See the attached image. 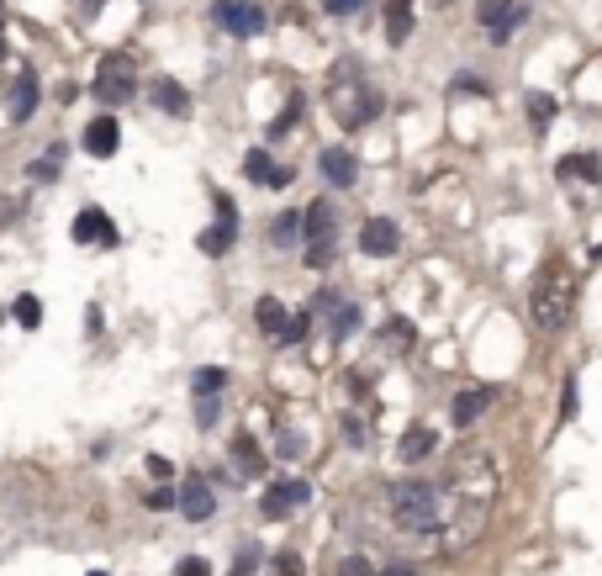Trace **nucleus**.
Segmentation results:
<instances>
[{
  "label": "nucleus",
  "instance_id": "f257e3e1",
  "mask_svg": "<svg viewBox=\"0 0 602 576\" xmlns=\"http://www.w3.org/2000/svg\"><path fill=\"white\" fill-rule=\"evenodd\" d=\"M439 497H444V529H449V534H439V545L460 550V545H470L481 534L486 513H492V503H497V466L481 450L465 444V450H455V460H449L444 476H439Z\"/></svg>",
  "mask_w": 602,
  "mask_h": 576
},
{
  "label": "nucleus",
  "instance_id": "f03ea898",
  "mask_svg": "<svg viewBox=\"0 0 602 576\" xmlns=\"http://www.w3.org/2000/svg\"><path fill=\"white\" fill-rule=\"evenodd\" d=\"M529 312L539 328H566L571 312H576V270L566 265V259H544L534 286H529Z\"/></svg>",
  "mask_w": 602,
  "mask_h": 576
},
{
  "label": "nucleus",
  "instance_id": "7ed1b4c3",
  "mask_svg": "<svg viewBox=\"0 0 602 576\" xmlns=\"http://www.w3.org/2000/svg\"><path fill=\"white\" fill-rule=\"evenodd\" d=\"M386 508H391V524L402 534H444L439 481H397V487L386 492Z\"/></svg>",
  "mask_w": 602,
  "mask_h": 576
},
{
  "label": "nucleus",
  "instance_id": "20e7f679",
  "mask_svg": "<svg viewBox=\"0 0 602 576\" xmlns=\"http://www.w3.org/2000/svg\"><path fill=\"white\" fill-rule=\"evenodd\" d=\"M333 238H338L333 201H312L307 217H301V249H307V265L312 270H328L333 265Z\"/></svg>",
  "mask_w": 602,
  "mask_h": 576
},
{
  "label": "nucleus",
  "instance_id": "39448f33",
  "mask_svg": "<svg viewBox=\"0 0 602 576\" xmlns=\"http://www.w3.org/2000/svg\"><path fill=\"white\" fill-rule=\"evenodd\" d=\"M133 85H138L133 80V59H127V53H106L101 69H96V96L117 106V101H133Z\"/></svg>",
  "mask_w": 602,
  "mask_h": 576
},
{
  "label": "nucleus",
  "instance_id": "423d86ee",
  "mask_svg": "<svg viewBox=\"0 0 602 576\" xmlns=\"http://www.w3.org/2000/svg\"><path fill=\"white\" fill-rule=\"evenodd\" d=\"M212 16H217V27L233 32V37L265 32V11H259L254 0H212Z\"/></svg>",
  "mask_w": 602,
  "mask_h": 576
},
{
  "label": "nucleus",
  "instance_id": "0eeeda50",
  "mask_svg": "<svg viewBox=\"0 0 602 576\" xmlns=\"http://www.w3.org/2000/svg\"><path fill=\"white\" fill-rule=\"evenodd\" d=\"M312 497V487L301 476H286V481H275V487L259 497V508H265V518H286V513H296L301 503Z\"/></svg>",
  "mask_w": 602,
  "mask_h": 576
},
{
  "label": "nucleus",
  "instance_id": "6e6552de",
  "mask_svg": "<svg viewBox=\"0 0 602 576\" xmlns=\"http://www.w3.org/2000/svg\"><path fill=\"white\" fill-rule=\"evenodd\" d=\"M175 503H180V513L191 518V524H206V518H212V487H206L201 476H185L180 481V492H175Z\"/></svg>",
  "mask_w": 602,
  "mask_h": 576
},
{
  "label": "nucleus",
  "instance_id": "1a4fd4ad",
  "mask_svg": "<svg viewBox=\"0 0 602 576\" xmlns=\"http://www.w3.org/2000/svg\"><path fill=\"white\" fill-rule=\"evenodd\" d=\"M360 249L375 254V259L397 254L402 249V228H397V222H386V217H370L365 228H360Z\"/></svg>",
  "mask_w": 602,
  "mask_h": 576
},
{
  "label": "nucleus",
  "instance_id": "9d476101",
  "mask_svg": "<svg viewBox=\"0 0 602 576\" xmlns=\"http://www.w3.org/2000/svg\"><path fill=\"white\" fill-rule=\"evenodd\" d=\"M74 244H117V228H111V217L101 207H85L80 217H74Z\"/></svg>",
  "mask_w": 602,
  "mask_h": 576
},
{
  "label": "nucleus",
  "instance_id": "9b49d317",
  "mask_svg": "<svg viewBox=\"0 0 602 576\" xmlns=\"http://www.w3.org/2000/svg\"><path fill=\"white\" fill-rule=\"evenodd\" d=\"M233 222H238L233 196H217V228L201 233V254H228L233 249Z\"/></svg>",
  "mask_w": 602,
  "mask_h": 576
},
{
  "label": "nucleus",
  "instance_id": "f8f14e48",
  "mask_svg": "<svg viewBox=\"0 0 602 576\" xmlns=\"http://www.w3.org/2000/svg\"><path fill=\"white\" fill-rule=\"evenodd\" d=\"M6 101H11V106H6V117H11V122H27L32 111H37V101H43V96H37V74H32V69L16 74V85H11V96H6Z\"/></svg>",
  "mask_w": 602,
  "mask_h": 576
},
{
  "label": "nucleus",
  "instance_id": "ddd939ff",
  "mask_svg": "<svg viewBox=\"0 0 602 576\" xmlns=\"http://www.w3.org/2000/svg\"><path fill=\"white\" fill-rule=\"evenodd\" d=\"M243 175H249L254 185H275V191H280V185H291V170H280L265 148H254V154L243 159Z\"/></svg>",
  "mask_w": 602,
  "mask_h": 576
},
{
  "label": "nucleus",
  "instance_id": "4468645a",
  "mask_svg": "<svg viewBox=\"0 0 602 576\" xmlns=\"http://www.w3.org/2000/svg\"><path fill=\"white\" fill-rule=\"evenodd\" d=\"M117 138H122V127L111 122V117H96L85 127V148H90V159H111L117 154Z\"/></svg>",
  "mask_w": 602,
  "mask_h": 576
},
{
  "label": "nucleus",
  "instance_id": "2eb2a0df",
  "mask_svg": "<svg viewBox=\"0 0 602 576\" xmlns=\"http://www.w3.org/2000/svg\"><path fill=\"white\" fill-rule=\"evenodd\" d=\"M233 466H238L243 481H259V476H265V450L254 444V434H238V439H233Z\"/></svg>",
  "mask_w": 602,
  "mask_h": 576
},
{
  "label": "nucleus",
  "instance_id": "dca6fc26",
  "mask_svg": "<svg viewBox=\"0 0 602 576\" xmlns=\"http://www.w3.org/2000/svg\"><path fill=\"white\" fill-rule=\"evenodd\" d=\"M323 175H328V185H344V191H349L354 175H360V164H354L349 148H328V154H323Z\"/></svg>",
  "mask_w": 602,
  "mask_h": 576
},
{
  "label": "nucleus",
  "instance_id": "f3484780",
  "mask_svg": "<svg viewBox=\"0 0 602 576\" xmlns=\"http://www.w3.org/2000/svg\"><path fill=\"white\" fill-rule=\"evenodd\" d=\"M486 402H492V392H486V386H465V392L455 397V407H449V418H455L460 429H470V418H481Z\"/></svg>",
  "mask_w": 602,
  "mask_h": 576
},
{
  "label": "nucleus",
  "instance_id": "a211bd4d",
  "mask_svg": "<svg viewBox=\"0 0 602 576\" xmlns=\"http://www.w3.org/2000/svg\"><path fill=\"white\" fill-rule=\"evenodd\" d=\"M154 106L169 111V117H191V96H185V85H175V80H154Z\"/></svg>",
  "mask_w": 602,
  "mask_h": 576
},
{
  "label": "nucleus",
  "instance_id": "6ab92c4d",
  "mask_svg": "<svg viewBox=\"0 0 602 576\" xmlns=\"http://www.w3.org/2000/svg\"><path fill=\"white\" fill-rule=\"evenodd\" d=\"M555 170H560V180H592L597 185L602 180V159L597 154H566Z\"/></svg>",
  "mask_w": 602,
  "mask_h": 576
},
{
  "label": "nucleus",
  "instance_id": "aec40b11",
  "mask_svg": "<svg viewBox=\"0 0 602 576\" xmlns=\"http://www.w3.org/2000/svg\"><path fill=\"white\" fill-rule=\"evenodd\" d=\"M434 444H439V434L428 429V423H412V429L402 434V444H397V455H402V460H423Z\"/></svg>",
  "mask_w": 602,
  "mask_h": 576
},
{
  "label": "nucleus",
  "instance_id": "412c9836",
  "mask_svg": "<svg viewBox=\"0 0 602 576\" xmlns=\"http://www.w3.org/2000/svg\"><path fill=\"white\" fill-rule=\"evenodd\" d=\"M407 32H412V0H386V37L407 43Z\"/></svg>",
  "mask_w": 602,
  "mask_h": 576
},
{
  "label": "nucleus",
  "instance_id": "4be33fe9",
  "mask_svg": "<svg viewBox=\"0 0 602 576\" xmlns=\"http://www.w3.org/2000/svg\"><path fill=\"white\" fill-rule=\"evenodd\" d=\"M375 111H381V96H370V90H365V96H354L349 106H338V122H344V127H365Z\"/></svg>",
  "mask_w": 602,
  "mask_h": 576
},
{
  "label": "nucleus",
  "instance_id": "5701e85b",
  "mask_svg": "<svg viewBox=\"0 0 602 576\" xmlns=\"http://www.w3.org/2000/svg\"><path fill=\"white\" fill-rule=\"evenodd\" d=\"M254 318H259V328H265V333H286V307H280L275 296H259Z\"/></svg>",
  "mask_w": 602,
  "mask_h": 576
},
{
  "label": "nucleus",
  "instance_id": "b1692460",
  "mask_svg": "<svg viewBox=\"0 0 602 576\" xmlns=\"http://www.w3.org/2000/svg\"><path fill=\"white\" fill-rule=\"evenodd\" d=\"M270 238H275L280 249H291L296 238H301V212H280V217H275V228H270Z\"/></svg>",
  "mask_w": 602,
  "mask_h": 576
},
{
  "label": "nucleus",
  "instance_id": "393cba45",
  "mask_svg": "<svg viewBox=\"0 0 602 576\" xmlns=\"http://www.w3.org/2000/svg\"><path fill=\"white\" fill-rule=\"evenodd\" d=\"M523 22H529V6H513V11H507V16H502V22H497L492 32H486V37H492V43H507V37H513Z\"/></svg>",
  "mask_w": 602,
  "mask_h": 576
},
{
  "label": "nucleus",
  "instance_id": "a878e982",
  "mask_svg": "<svg viewBox=\"0 0 602 576\" xmlns=\"http://www.w3.org/2000/svg\"><path fill=\"white\" fill-rule=\"evenodd\" d=\"M513 6H518V0H481V6H476V22H481L486 32H492V27H497Z\"/></svg>",
  "mask_w": 602,
  "mask_h": 576
},
{
  "label": "nucleus",
  "instance_id": "bb28decb",
  "mask_svg": "<svg viewBox=\"0 0 602 576\" xmlns=\"http://www.w3.org/2000/svg\"><path fill=\"white\" fill-rule=\"evenodd\" d=\"M550 117H555V96L534 90V96H529V122H534V127H550Z\"/></svg>",
  "mask_w": 602,
  "mask_h": 576
},
{
  "label": "nucleus",
  "instance_id": "cd10ccee",
  "mask_svg": "<svg viewBox=\"0 0 602 576\" xmlns=\"http://www.w3.org/2000/svg\"><path fill=\"white\" fill-rule=\"evenodd\" d=\"M11 312H16V323H22V328H37V323H43V307H37V296H16Z\"/></svg>",
  "mask_w": 602,
  "mask_h": 576
},
{
  "label": "nucleus",
  "instance_id": "c85d7f7f",
  "mask_svg": "<svg viewBox=\"0 0 602 576\" xmlns=\"http://www.w3.org/2000/svg\"><path fill=\"white\" fill-rule=\"evenodd\" d=\"M222 386H228V370H212V365H206V370H196V392H206V397H217Z\"/></svg>",
  "mask_w": 602,
  "mask_h": 576
},
{
  "label": "nucleus",
  "instance_id": "c756f323",
  "mask_svg": "<svg viewBox=\"0 0 602 576\" xmlns=\"http://www.w3.org/2000/svg\"><path fill=\"white\" fill-rule=\"evenodd\" d=\"M354 328H360V307L344 302V307L333 312V339H344V333H354Z\"/></svg>",
  "mask_w": 602,
  "mask_h": 576
},
{
  "label": "nucleus",
  "instance_id": "7c9ffc66",
  "mask_svg": "<svg viewBox=\"0 0 602 576\" xmlns=\"http://www.w3.org/2000/svg\"><path fill=\"white\" fill-rule=\"evenodd\" d=\"M296 117H301V96H291V101H286V111H280V117L270 122V138H280V133H291V127H296Z\"/></svg>",
  "mask_w": 602,
  "mask_h": 576
},
{
  "label": "nucleus",
  "instance_id": "2f4dec72",
  "mask_svg": "<svg viewBox=\"0 0 602 576\" xmlns=\"http://www.w3.org/2000/svg\"><path fill=\"white\" fill-rule=\"evenodd\" d=\"M307 333H312V318H307V312H296V318H286V333H280V339H286V344H301Z\"/></svg>",
  "mask_w": 602,
  "mask_h": 576
},
{
  "label": "nucleus",
  "instance_id": "473e14b6",
  "mask_svg": "<svg viewBox=\"0 0 602 576\" xmlns=\"http://www.w3.org/2000/svg\"><path fill=\"white\" fill-rule=\"evenodd\" d=\"M217 397H206V392H196V423H201V429H212V423H217Z\"/></svg>",
  "mask_w": 602,
  "mask_h": 576
},
{
  "label": "nucleus",
  "instance_id": "72a5a7b5",
  "mask_svg": "<svg viewBox=\"0 0 602 576\" xmlns=\"http://www.w3.org/2000/svg\"><path fill=\"white\" fill-rule=\"evenodd\" d=\"M270 576H301V555H296V550H280L275 566H270Z\"/></svg>",
  "mask_w": 602,
  "mask_h": 576
},
{
  "label": "nucleus",
  "instance_id": "f704fd0d",
  "mask_svg": "<svg viewBox=\"0 0 602 576\" xmlns=\"http://www.w3.org/2000/svg\"><path fill=\"white\" fill-rule=\"evenodd\" d=\"M381 344L407 349V344H412V328H407V323H386V328H381Z\"/></svg>",
  "mask_w": 602,
  "mask_h": 576
},
{
  "label": "nucleus",
  "instance_id": "c9c22d12",
  "mask_svg": "<svg viewBox=\"0 0 602 576\" xmlns=\"http://www.w3.org/2000/svg\"><path fill=\"white\" fill-rule=\"evenodd\" d=\"M59 159H64V154H48V159H37V164H32V180H53V175H59Z\"/></svg>",
  "mask_w": 602,
  "mask_h": 576
},
{
  "label": "nucleus",
  "instance_id": "e433bc0d",
  "mask_svg": "<svg viewBox=\"0 0 602 576\" xmlns=\"http://www.w3.org/2000/svg\"><path fill=\"white\" fill-rule=\"evenodd\" d=\"M338 576H370V561H365V555H349V561L338 566Z\"/></svg>",
  "mask_w": 602,
  "mask_h": 576
},
{
  "label": "nucleus",
  "instance_id": "4c0bfd02",
  "mask_svg": "<svg viewBox=\"0 0 602 576\" xmlns=\"http://www.w3.org/2000/svg\"><path fill=\"white\" fill-rule=\"evenodd\" d=\"M275 450H280V460H296V455H301V439H296V434H280Z\"/></svg>",
  "mask_w": 602,
  "mask_h": 576
},
{
  "label": "nucleus",
  "instance_id": "58836bf2",
  "mask_svg": "<svg viewBox=\"0 0 602 576\" xmlns=\"http://www.w3.org/2000/svg\"><path fill=\"white\" fill-rule=\"evenodd\" d=\"M360 6H365V0H323L328 16H344V11H360Z\"/></svg>",
  "mask_w": 602,
  "mask_h": 576
},
{
  "label": "nucleus",
  "instance_id": "ea45409f",
  "mask_svg": "<svg viewBox=\"0 0 602 576\" xmlns=\"http://www.w3.org/2000/svg\"><path fill=\"white\" fill-rule=\"evenodd\" d=\"M344 434H349L354 450H360V444H365V423H360V418H344Z\"/></svg>",
  "mask_w": 602,
  "mask_h": 576
},
{
  "label": "nucleus",
  "instance_id": "a19ab883",
  "mask_svg": "<svg viewBox=\"0 0 602 576\" xmlns=\"http://www.w3.org/2000/svg\"><path fill=\"white\" fill-rule=\"evenodd\" d=\"M175 576H206V561H201V555H191V561H180Z\"/></svg>",
  "mask_w": 602,
  "mask_h": 576
},
{
  "label": "nucleus",
  "instance_id": "79ce46f5",
  "mask_svg": "<svg viewBox=\"0 0 602 576\" xmlns=\"http://www.w3.org/2000/svg\"><path fill=\"white\" fill-rule=\"evenodd\" d=\"M560 418H576V381H566V402H560Z\"/></svg>",
  "mask_w": 602,
  "mask_h": 576
},
{
  "label": "nucleus",
  "instance_id": "37998d69",
  "mask_svg": "<svg viewBox=\"0 0 602 576\" xmlns=\"http://www.w3.org/2000/svg\"><path fill=\"white\" fill-rule=\"evenodd\" d=\"M169 503H175V492H169V487H159V492H148V508H169Z\"/></svg>",
  "mask_w": 602,
  "mask_h": 576
},
{
  "label": "nucleus",
  "instance_id": "c03bdc74",
  "mask_svg": "<svg viewBox=\"0 0 602 576\" xmlns=\"http://www.w3.org/2000/svg\"><path fill=\"white\" fill-rule=\"evenodd\" d=\"M386 576H418V566H391Z\"/></svg>",
  "mask_w": 602,
  "mask_h": 576
},
{
  "label": "nucleus",
  "instance_id": "a18cd8bd",
  "mask_svg": "<svg viewBox=\"0 0 602 576\" xmlns=\"http://www.w3.org/2000/svg\"><path fill=\"white\" fill-rule=\"evenodd\" d=\"M0 48H6V32H0Z\"/></svg>",
  "mask_w": 602,
  "mask_h": 576
},
{
  "label": "nucleus",
  "instance_id": "49530a36",
  "mask_svg": "<svg viewBox=\"0 0 602 576\" xmlns=\"http://www.w3.org/2000/svg\"><path fill=\"white\" fill-rule=\"evenodd\" d=\"M90 576H106V571H90Z\"/></svg>",
  "mask_w": 602,
  "mask_h": 576
}]
</instances>
